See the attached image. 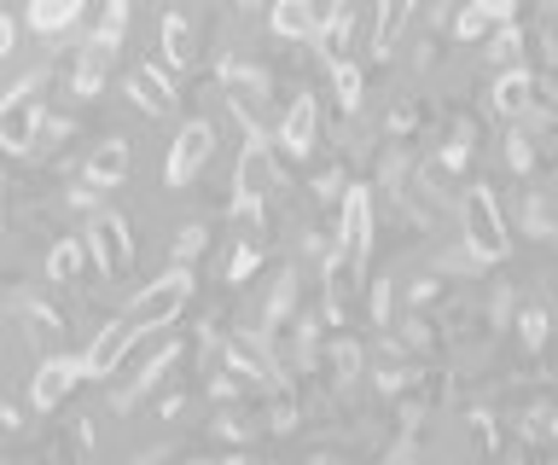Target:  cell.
Wrapping results in <instances>:
<instances>
[{
	"instance_id": "6da1fadb",
	"label": "cell",
	"mask_w": 558,
	"mask_h": 465,
	"mask_svg": "<svg viewBox=\"0 0 558 465\" xmlns=\"http://www.w3.org/2000/svg\"><path fill=\"white\" fill-rule=\"evenodd\" d=\"M274 186H279V169H274L268 134H251L239 151V169H233V221L239 228H262V210H268Z\"/></svg>"
},
{
	"instance_id": "7a4b0ae2",
	"label": "cell",
	"mask_w": 558,
	"mask_h": 465,
	"mask_svg": "<svg viewBox=\"0 0 558 465\" xmlns=\"http://www.w3.org/2000/svg\"><path fill=\"white\" fill-rule=\"evenodd\" d=\"M460 216H465V256L471 262H500V256L512 250V228H506L495 186H471Z\"/></svg>"
},
{
	"instance_id": "3957f363",
	"label": "cell",
	"mask_w": 558,
	"mask_h": 465,
	"mask_svg": "<svg viewBox=\"0 0 558 465\" xmlns=\"http://www.w3.org/2000/svg\"><path fill=\"white\" fill-rule=\"evenodd\" d=\"M186 303H192V268L174 262L163 280H151V285L129 303V320L140 326V332H163V326H174V320L186 315Z\"/></svg>"
},
{
	"instance_id": "277c9868",
	"label": "cell",
	"mask_w": 558,
	"mask_h": 465,
	"mask_svg": "<svg viewBox=\"0 0 558 465\" xmlns=\"http://www.w3.org/2000/svg\"><path fill=\"white\" fill-rule=\"evenodd\" d=\"M343 216H338V262L366 268L373 256V186H343Z\"/></svg>"
},
{
	"instance_id": "5b68a950",
	"label": "cell",
	"mask_w": 558,
	"mask_h": 465,
	"mask_svg": "<svg viewBox=\"0 0 558 465\" xmlns=\"http://www.w3.org/2000/svg\"><path fill=\"white\" fill-rule=\"evenodd\" d=\"M82 245H87V262H94L99 273H111V280H122V273L134 268V233L117 210H99L94 221H87Z\"/></svg>"
},
{
	"instance_id": "8992f818",
	"label": "cell",
	"mask_w": 558,
	"mask_h": 465,
	"mask_svg": "<svg viewBox=\"0 0 558 465\" xmlns=\"http://www.w3.org/2000/svg\"><path fill=\"white\" fill-rule=\"evenodd\" d=\"M35 146H41V106H35V76H29L0 99V151L24 158Z\"/></svg>"
},
{
	"instance_id": "52a82bcc",
	"label": "cell",
	"mask_w": 558,
	"mask_h": 465,
	"mask_svg": "<svg viewBox=\"0 0 558 465\" xmlns=\"http://www.w3.org/2000/svg\"><path fill=\"white\" fill-rule=\"evenodd\" d=\"M209 151H216V129H209L204 117L181 123V129H174V140H169V158H163V181L169 186H186L209 163Z\"/></svg>"
},
{
	"instance_id": "ba28073f",
	"label": "cell",
	"mask_w": 558,
	"mask_h": 465,
	"mask_svg": "<svg viewBox=\"0 0 558 465\" xmlns=\"http://www.w3.org/2000/svg\"><path fill=\"white\" fill-rule=\"evenodd\" d=\"M221 82H227V106H233V117L244 123V134H268L262 129V99H268V76L251 71V64H221Z\"/></svg>"
},
{
	"instance_id": "9c48e42d",
	"label": "cell",
	"mask_w": 558,
	"mask_h": 465,
	"mask_svg": "<svg viewBox=\"0 0 558 465\" xmlns=\"http://www.w3.org/2000/svg\"><path fill=\"white\" fill-rule=\"evenodd\" d=\"M134 338H140V326H134L129 315H122V320H105L99 332H94V343H87V355H82V378H111L122 360H129Z\"/></svg>"
},
{
	"instance_id": "30bf717a",
	"label": "cell",
	"mask_w": 558,
	"mask_h": 465,
	"mask_svg": "<svg viewBox=\"0 0 558 465\" xmlns=\"http://www.w3.org/2000/svg\"><path fill=\"white\" fill-rule=\"evenodd\" d=\"M76 384H82V355H47L41 367H35V378H29V407L52 413Z\"/></svg>"
},
{
	"instance_id": "8fae6325",
	"label": "cell",
	"mask_w": 558,
	"mask_h": 465,
	"mask_svg": "<svg viewBox=\"0 0 558 465\" xmlns=\"http://www.w3.org/2000/svg\"><path fill=\"white\" fill-rule=\"evenodd\" d=\"M279 151L286 158H308L314 151V140H320V99L314 94H296L291 106H286V117H279Z\"/></svg>"
},
{
	"instance_id": "7c38bea8",
	"label": "cell",
	"mask_w": 558,
	"mask_h": 465,
	"mask_svg": "<svg viewBox=\"0 0 558 465\" xmlns=\"http://www.w3.org/2000/svg\"><path fill=\"white\" fill-rule=\"evenodd\" d=\"M541 99H547V94H541V76H530L523 64H506V71L495 76V111L512 117V123H523Z\"/></svg>"
},
{
	"instance_id": "4fadbf2b",
	"label": "cell",
	"mask_w": 558,
	"mask_h": 465,
	"mask_svg": "<svg viewBox=\"0 0 558 465\" xmlns=\"http://www.w3.org/2000/svg\"><path fill=\"white\" fill-rule=\"evenodd\" d=\"M129 169H134V151H129V140H99L94 151H87V186H122L129 181Z\"/></svg>"
},
{
	"instance_id": "5bb4252c",
	"label": "cell",
	"mask_w": 558,
	"mask_h": 465,
	"mask_svg": "<svg viewBox=\"0 0 558 465\" xmlns=\"http://www.w3.org/2000/svg\"><path fill=\"white\" fill-rule=\"evenodd\" d=\"M129 106L151 111V117H169L174 111V88H169L163 64H140V71L129 76Z\"/></svg>"
},
{
	"instance_id": "9a60e30c",
	"label": "cell",
	"mask_w": 558,
	"mask_h": 465,
	"mask_svg": "<svg viewBox=\"0 0 558 465\" xmlns=\"http://www.w3.org/2000/svg\"><path fill=\"white\" fill-rule=\"evenodd\" d=\"M314 24H320L314 0H274L268 7V29L279 41H314Z\"/></svg>"
},
{
	"instance_id": "2e32d148",
	"label": "cell",
	"mask_w": 558,
	"mask_h": 465,
	"mask_svg": "<svg viewBox=\"0 0 558 465\" xmlns=\"http://www.w3.org/2000/svg\"><path fill=\"white\" fill-rule=\"evenodd\" d=\"M111 59H117V47L111 41H87L82 47V64H76V76H70V94L76 99H94L99 88H105V76H111Z\"/></svg>"
},
{
	"instance_id": "e0dca14e",
	"label": "cell",
	"mask_w": 558,
	"mask_h": 465,
	"mask_svg": "<svg viewBox=\"0 0 558 465\" xmlns=\"http://www.w3.org/2000/svg\"><path fill=\"white\" fill-rule=\"evenodd\" d=\"M82 7L87 0H29L24 19H29V29H41V36H59V29H70L82 19Z\"/></svg>"
},
{
	"instance_id": "ac0fdd59",
	"label": "cell",
	"mask_w": 558,
	"mask_h": 465,
	"mask_svg": "<svg viewBox=\"0 0 558 465\" xmlns=\"http://www.w3.org/2000/svg\"><path fill=\"white\" fill-rule=\"evenodd\" d=\"M82 268H87V245H82V238H59V245L47 250V280L52 285H76Z\"/></svg>"
},
{
	"instance_id": "d6986e66",
	"label": "cell",
	"mask_w": 558,
	"mask_h": 465,
	"mask_svg": "<svg viewBox=\"0 0 558 465\" xmlns=\"http://www.w3.org/2000/svg\"><path fill=\"white\" fill-rule=\"evenodd\" d=\"M331 94H338L343 111H361V99H366V71H361L355 59H331Z\"/></svg>"
},
{
	"instance_id": "ffe728a7",
	"label": "cell",
	"mask_w": 558,
	"mask_h": 465,
	"mask_svg": "<svg viewBox=\"0 0 558 465\" xmlns=\"http://www.w3.org/2000/svg\"><path fill=\"white\" fill-rule=\"evenodd\" d=\"M157 36H163V64H169V71H186V64H192V29H186L181 12H169Z\"/></svg>"
},
{
	"instance_id": "44dd1931",
	"label": "cell",
	"mask_w": 558,
	"mask_h": 465,
	"mask_svg": "<svg viewBox=\"0 0 558 465\" xmlns=\"http://www.w3.org/2000/svg\"><path fill=\"white\" fill-rule=\"evenodd\" d=\"M129 12H134L129 0H105V12H99V29H94V36L117 47V41H122V29H129Z\"/></svg>"
},
{
	"instance_id": "7402d4cb",
	"label": "cell",
	"mask_w": 558,
	"mask_h": 465,
	"mask_svg": "<svg viewBox=\"0 0 558 465\" xmlns=\"http://www.w3.org/2000/svg\"><path fill=\"white\" fill-rule=\"evenodd\" d=\"M256 268H262V245H233V250H227V280H233V285H244Z\"/></svg>"
},
{
	"instance_id": "603a6c76",
	"label": "cell",
	"mask_w": 558,
	"mask_h": 465,
	"mask_svg": "<svg viewBox=\"0 0 558 465\" xmlns=\"http://www.w3.org/2000/svg\"><path fill=\"white\" fill-rule=\"evenodd\" d=\"M174 360H181V350H174V343H163V350H157L151 360H146V372H140V384H134V395H146V390H157V378H163Z\"/></svg>"
},
{
	"instance_id": "cb8c5ba5",
	"label": "cell",
	"mask_w": 558,
	"mask_h": 465,
	"mask_svg": "<svg viewBox=\"0 0 558 465\" xmlns=\"http://www.w3.org/2000/svg\"><path fill=\"white\" fill-rule=\"evenodd\" d=\"M547 308H523L518 315V338H523V350H541V343H547Z\"/></svg>"
},
{
	"instance_id": "d4e9b609",
	"label": "cell",
	"mask_w": 558,
	"mask_h": 465,
	"mask_svg": "<svg viewBox=\"0 0 558 465\" xmlns=\"http://www.w3.org/2000/svg\"><path fill=\"white\" fill-rule=\"evenodd\" d=\"M198 256H204V228H181V233H174V262L192 268Z\"/></svg>"
},
{
	"instance_id": "484cf974",
	"label": "cell",
	"mask_w": 558,
	"mask_h": 465,
	"mask_svg": "<svg viewBox=\"0 0 558 465\" xmlns=\"http://www.w3.org/2000/svg\"><path fill=\"white\" fill-rule=\"evenodd\" d=\"M453 36H460V41H477V36H488V19H483L477 7L453 12Z\"/></svg>"
},
{
	"instance_id": "4316f807",
	"label": "cell",
	"mask_w": 558,
	"mask_h": 465,
	"mask_svg": "<svg viewBox=\"0 0 558 465\" xmlns=\"http://www.w3.org/2000/svg\"><path fill=\"white\" fill-rule=\"evenodd\" d=\"M518 47H523V29H518V19H512V24L495 36V59H500V64H518Z\"/></svg>"
},
{
	"instance_id": "83f0119b",
	"label": "cell",
	"mask_w": 558,
	"mask_h": 465,
	"mask_svg": "<svg viewBox=\"0 0 558 465\" xmlns=\"http://www.w3.org/2000/svg\"><path fill=\"white\" fill-rule=\"evenodd\" d=\"M471 7H477V12H483V19H488V24H512V19H518V7H523V0H471Z\"/></svg>"
},
{
	"instance_id": "f1b7e54d",
	"label": "cell",
	"mask_w": 558,
	"mask_h": 465,
	"mask_svg": "<svg viewBox=\"0 0 558 465\" xmlns=\"http://www.w3.org/2000/svg\"><path fill=\"white\" fill-rule=\"evenodd\" d=\"M506 163H512V169H530V163H535L530 134H518V129H512V140H506Z\"/></svg>"
},
{
	"instance_id": "f546056e",
	"label": "cell",
	"mask_w": 558,
	"mask_h": 465,
	"mask_svg": "<svg viewBox=\"0 0 558 465\" xmlns=\"http://www.w3.org/2000/svg\"><path fill=\"white\" fill-rule=\"evenodd\" d=\"M314 198H320V204H338V198H343V175H338V169L314 181Z\"/></svg>"
},
{
	"instance_id": "4dcf8cb0",
	"label": "cell",
	"mask_w": 558,
	"mask_h": 465,
	"mask_svg": "<svg viewBox=\"0 0 558 465\" xmlns=\"http://www.w3.org/2000/svg\"><path fill=\"white\" fill-rule=\"evenodd\" d=\"M12 47H17V24L0 12V59H12Z\"/></svg>"
}]
</instances>
